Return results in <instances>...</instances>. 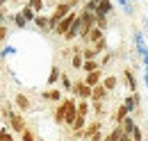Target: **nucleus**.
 Returning a JSON list of instances; mask_svg holds the SVG:
<instances>
[{
  "mask_svg": "<svg viewBox=\"0 0 148 141\" xmlns=\"http://www.w3.org/2000/svg\"><path fill=\"white\" fill-rule=\"evenodd\" d=\"M62 82H64V89H73V84H71V80H69L66 75H62Z\"/></svg>",
  "mask_w": 148,
  "mask_h": 141,
  "instance_id": "obj_31",
  "label": "nucleus"
},
{
  "mask_svg": "<svg viewBox=\"0 0 148 141\" xmlns=\"http://www.w3.org/2000/svg\"><path fill=\"white\" fill-rule=\"evenodd\" d=\"M43 98H48V100H62L59 91H46V93H43Z\"/></svg>",
  "mask_w": 148,
  "mask_h": 141,
  "instance_id": "obj_24",
  "label": "nucleus"
},
{
  "mask_svg": "<svg viewBox=\"0 0 148 141\" xmlns=\"http://www.w3.org/2000/svg\"><path fill=\"white\" fill-rule=\"evenodd\" d=\"M82 64H84V55H82V50H73L71 66H73V68H82Z\"/></svg>",
  "mask_w": 148,
  "mask_h": 141,
  "instance_id": "obj_12",
  "label": "nucleus"
},
{
  "mask_svg": "<svg viewBox=\"0 0 148 141\" xmlns=\"http://www.w3.org/2000/svg\"><path fill=\"white\" fill-rule=\"evenodd\" d=\"M14 21H16V25H18V27H25V23H27V18L23 16V14H16Z\"/></svg>",
  "mask_w": 148,
  "mask_h": 141,
  "instance_id": "obj_28",
  "label": "nucleus"
},
{
  "mask_svg": "<svg viewBox=\"0 0 148 141\" xmlns=\"http://www.w3.org/2000/svg\"><path fill=\"white\" fill-rule=\"evenodd\" d=\"M16 105H18L21 109H27V107H30V98H27L25 93H18V96H16Z\"/></svg>",
  "mask_w": 148,
  "mask_h": 141,
  "instance_id": "obj_15",
  "label": "nucleus"
},
{
  "mask_svg": "<svg viewBox=\"0 0 148 141\" xmlns=\"http://www.w3.org/2000/svg\"><path fill=\"white\" fill-rule=\"evenodd\" d=\"M5 2H7V0H0V9H2V7H5ZM2 12H5V9H2Z\"/></svg>",
  "mask_w": 148,
  "mask_h": 141,
  "instance_id": "obj_37",
  "label": "nucleus"
},
{
  "mask_svg": "<svg viewBox=\"0 0 148 141\" xmlns=\"http://www.w3.org/2000/svg\"><path fill=\"white\" fill-rule=\"evenodd\" d=\"M71 9H73V7H71V5L66 2V0H64V2H57L55 12H53V14L48 16V18H50V27L55 30V25H57V23H59V21H62V18H64V16H66V14L71 12Z\"/></svg>",
  "mask_w": 148,
  "mask_h": 141,
  "instance_id": "obj_2",
  "label": "nucleus"
},
{
  "mask_svg": "<svg viewBox=\"0 0 148 141\" xmlns=\"http://www.w3.org/2000/svg\"><path fill=\"white\" fill-rule=\"evenodd\" d=\"M84 82H87L89 87H96V84H100V68L89 70V73H87V77H84Z\"/></svg>",
  "mask_w": 148,
  "mask_h": 141,
  "instance_id": "obj_11",
  "label": "nucleus"
},
{
  "mask_svg": "<svg viewBox=\"0 0 148 141\" xmlns=\"http://www.w3.org/2000/svg\"><path fill=\"white\" fill-rule=\"evenodd\" d=\"M7 34H9V27H7V23H2V25H0V41H5Z\"/></svg>",
  "mask_w": 148,
  "mask_h": 141,
  "instance_id": "obj_29",
  "label": "nucleus"
},
{
  "mask_svg": "<svg viewBox=\"0 0 148 141\" xmlns=\"http://www.w3.org/2000/svg\"><path fill=\"white\" fill-rule=\"evenodd\" d=\"M87 112H89V105H87V100H82V103L77 105V114H82V116H87Z\"/></svg>",
  "mask_w": 148,
  "mask_h": 141,
  "instance_id": "obj_27",
  "label": "nucleus"
},
{
  "mask_svg": "<svg viewBox=\"0 0 148 141\" xmlns=\"http://www.w3.org/2000/svg\"><path fill=\"white\" fill-rule=\"evenodd\" d=\"M77 14H80V12H73V9H71V12H69V14H66V16H64V18H62V21L55 25V30H53V32H55V34H59V36H64L69 30H71V25L75 23Z\"/></svg>",
  "mask_w": 148,
  "mask_h": 141,
  "instance_id": "obj_1",
  "label": "nucleus"
},
{
  "mask_svg": "<svg viewBox=\"0 0 148 141\" xmlns=\"http://www.w3.org/2000/svg\"><path fill=\"white\" fill-rule=\"evenodd\" d=\"M105 98H107L105 84H96V87L91 89V100H105Z\"/></svg>",
  "mask_w": 148,
  "mask_h": 141,
  "instance_id": "obj_9",
  "label": "nucleus"
},
{
  "mask_svg": "<svg viewBox=\"0 0 148 141\" xmlns=\"http://www.w3.org/2000/svg\"><path fill=\"white\" fill-rule=\"evenodd\" d=\"M137 103H139V93H134V96H130V98H128V103H125V107H128L130 112H132V109H134V105H137Z\"/></svg>",
  "mask_w": 148,
  "mask_h": 141,
  "instance_id": "obj_22",
  "label": "nucleus"
},
{
  "mask_svg": "<svg viewBox=\"0 0 148 141\" xmlns=\"http://www.w3.org/2000/svg\"><path fill=\"white\" fill-rule=\"evenodd\" d=\"M144 27H146V30H148V16L144 18Z\"/></svg>",
  "mask_w": 148,
  "mask_h": 141,
  "instance_id": "obj_36",
  "label": "nucleus"
},
{
  "mask_svg": "<svg viewBox=\"0 0 148 141\" xmlns=\"http://www.w3.org/2000/svg\"><path fill=\"white\" fill-rule=\"evenodd\" d=\"M128 112H130V109L125 107V103H123V105H121L116 112H114V114H112V121H114L116 125H121V123H123V118L128 116Z\"/></svg>",
  "mask_w": 148,
  "mask_h": 141,
  "instance_id": "obj_8",
  "label": "nucleus"
},
{
  "mask_svg": "<svg viewBox=\"0 0 148 141\" xmlns=\"http://www.w3.org/2000/svg\"><path fill=\"white\" fill-rule=\"evenodd\" d=\"M7 121H9V125H12L14 132H23V130H25V118H23L21 114H9V112H7Z\"/></svg>",
  "mask_w": 148,
  "mask_h": 141,
  "instance_id": "obj_4",
  "label": "nucleus"
},
{
  "mask_svg": "<svg viewBox=\"0 0 148 141\" xmlns=\"http://www.w3.org/2000/svg\"><path fill=\"white\" fill-rule=\"evenodd\" d=\"M103 32H105V30H100L98 25H93L91 30L82 36V41H87V43H96V41H100V39H103Z\"/></svg>",
  "mask_w": 148,
  "mask_h": 141,
  "instance_id": "obj_6",
  "label": "nucleus"
},
{
  "mask_svg": "<svg viewBox=\"0 0 148 141\" xmlns=\"http://www.w3.org/2000/svg\"><path fill=\"white\" fill-rule=\"evenodd\" d=\"M27 2H30V7H32L37 14L41 12V9H43V0H27Z\"/></svg>",
  "mask_w": 148,
  "mask_h": 141,
  "instance_id": "obj_23",
  "label": "nucleus"
},
{
  "mask_svg": "<svg viewBox=\"0 0 148 141\" xmlns=\"http://www.w3.org/2000/svg\"><path fill=\"white\" fill-rule=\"evenodd\" d=\"M93 109L100 114V109H103V103H100V100H93Z\"/></svg>",
  "mask_w": 148,
  "mask_h": 141,
  "instance_id": "obj_32",
  "label": "nucleus"
},
{
  "mask_svg": "<svg viewBox=\"0 0 148 141\" xmlns=\"http://www.w3.org/2000/svg\"><path fill=\"white\" fill-rule=\"evenodd\" d=\"M96 68H100V64L96 62V59H84V64H82V70H96Z\"/></svg>",
  "mask_w": 148,
  "mask_h": 141,
  "instance_id": "obj_14",
  "label": "nucleus"
},
{
  "mask_svg": "<svg viewBox=\"0 0 148 141\" xmlns=\"http://www.w3.org/2000/svg\"><path fill=\"white\" fill-rule=\"evenodd\" d=\"M123 75H125V82H128V89H130V91H137V82H134V75H132V70H125Z\"/></svg>",
  "mask_w": 148,
  "mask_h": 141,
  "instance_id": "obj_16",
  "label": "nucleus"
},
{
  "mask_svg": "<svg viewBox=\"0 0 148 141\" xmlns=\"http://www.w3.org/2000/svg\"><path fill=\"white\" fill-rule=\"evenodd\" d=\"M34 23H37L39 30H43V32H53V27H50V18H46V16H41V14H37V16H34Z\"/></svg>",
  "mask_w": 148,
  "mask_h": 141,
  "instance_id": "obj_10",
  "label": "nucleus"
},
{
  "mask_svg": "<svg viewBox=\"0 0 148 141\" xmlns=\"http://www.w3.org/2000/svg\"><path fill=\"white\" fill-rule=\"evenodd\" d=\"M21 14H23V16L27 18V21H34V9L30 7V2H27V5L23 7V12H21Z\"/></svg>",
  "mask_w": 148,
  "mask_h": 141,
  "instance_id": "obj_20",
  "label": "nucleus"
},
{
  "mask_svg": "<svg viewBox=\"0 0 148 141\" xmlns=\"http://www.w3.org/2000/svg\"><path fill=\"white\" fill-rule=\"evenodd\" d=\"M130 137H132V139H134V141H144V134H141V130H139L137 125H134V130L130 132Z\"/></svg>",
  "mask_w": 148,
  "mask_h": 141,
  "instance_id": "obj_25",
  "label": "nucleus"
},
{
  "mask_svg": "<svg viewBox=\"0 0 148 141\" xmlns=\"http://www.w3.org/2000/svg\"><path fill=\"white\" fill-rule=\"evenodd\" d=\"M21 134H23V137H21L23 141H34V132H32V130H27V127H25Z\"/></svg>",
  "mask_w": 148,
  "mask_h": 141,
  "instance_id": "obj_26",
  "label": "nucleus"
},
{
  "mask_svg": "<svg viewBox=\"0 0 148 141\" xmlns=\"http://www.w3.org/2000/svg\"><path fill=\"white\" fill-rule=\"evenodd\" d=\"M91 89H93V87H89L87 82H77V84L73 87V91L80 96V98H82V100H91Z\"/></svg>",
  "mask_w": 148,
  "mask_h": 141,
  "instance_id": "obj_5",
  "label": "nucleus"
},
{
  "mask_svg": "<svg viewBox=\"0 0 148 141\" xmlns=\"http://www.w3.org/2000/svg\"><path fill=\"white\" fill-rule=\"evenodd\" d=\"M0 141H14L9 137V132H5V130H0Z\"/></svg>",
  "mask_w": 148,
  "mask_h": 141,
  "instance_id": "obj_30",
  "label": "nucleus"
},
{
  "mask_svg": "<svg viewBox=\"0 0 148 141\" xmlns=\"http://www.w3.org/2000/svg\"><path fill=\"white\" fill-rule=\"evenodd\" d=\"M121 127L125 130V134H130V132L134 130V118H128V116H125V118H123V123H121Z\"/></svg>",
  "mask_w": 148,
  "mask_h": 141,
  "instance_id": "obj_18",
  "label": "nucleus"
},
{
  "mask_svg": "<svg viewBox=\"0 0 148 141\" xmlns=\"http://www.w3.org/2000/svg\"><path fill=\"white\" fill-rule=\"evenodd\" d=\"M119 141H134V139H132L130 134H123V137H121V139H119Z\"/></svg>",
  "mask_w": 148,
  "mask_h": 141,
  "instance_id": "obj_35",
  "label": "nucleus"
},
{
  "mask_svg": "<svg viewBox=\"0 0 148 141\" xmlns=\"http://www.w3.org/2000/svg\"><path fill=\"white\" fill-rule=\"evenodd\" d=\"M57 77H59V70H57V68H53V73H50V82H55Z\"/></svg>",
  "mask_w": 148,
  "mask_h": 141,
  "instance_id": "obj_33",
  "label": "nucleus"
},
{
  "mask_svg": "<svg viewBox=\"0 0 148 141\" xmlns=\"http://www.w3.org/2000/svg\"><path fill=\"white\" fill-rule=\"evenodd\" d=\"M123 134H125V130H123L121 125H116V127L112 130V134H110V137H105L103 141H119L121 137H123Z\"/></svg>",
  "mask_w": 148,
  "mask_h": 141,
  "instance_id": "obj_13",
  "label": "nucleus"
},
{
  "mask_svg": "<svg viewBox=\"0 0 148 141\" xmlns=\"http://www.w3.org/2000/svg\"><path fill=\"white\" fill-rule=\"evenodd\" d=\"M96 25L100 30H107V16L105 14H96Z\"/></svg>",
  "mask_w": 148,
  "mask_h": 141,
  "instance_id": "obj_19",
  "label": "nucleus"
},
{
  "mask_svg": "<svg viewBox=\"0 0 148 141\" xmlns=\"http://www.w3.org/2000/svg\"><path fill=\"white\" fill-rule=\"evenodd\" d=\"M103 84H105V89H107V91H112V89H116V84H119V77L110 75V77H105V80H103Z\"/></svg>",
  "mask_w": 148,
  "mask_h": 141,
  "instance_id": "obj_17",
  "label": "nucleus"
},
{
  "mask_svg": "<svg viewBox=\"0 0 148 141\" xmlns=\"http://www.w3.org/2000/svg\"><path fill=\"white\" fill-rule=\"evenodd\" d=\"M93 2H96V14H105V16H110L112 9H114L110 0H93Z\"/></svg>",
  "mask_w": 148,
  "mask_h": 141,
  "instance_id": "obj_7",
  "label": "nucleus"
},
{
  "mask_svg": "<svg viewBox=\"0 0 148 141\" xmlns=\"http://www.w3.org/2000/svg\"><path fill=\"white\" fill-rule=\"evenodd\" d=\"M75 116H77V107H75L73 100H64V123L73 125Z\"/></svg>",
  "mask_w": 148,
  "mask_h": 141,
  "instance_id": "obj_3",
  "label": "nucleus"
},
{
  "mask_svg": "<svg viewBox=\"0 0 148 141\" xmlns=\"http://www.w3.org/2000/svg\"><path fill=\"white\" fill-rule=\"evenodd\" d=\"M55 121H57V123H64V103L55 109Z\"/></svg>",
  "mask_w": 148,
  "mask_h": 141,
  "instance_id": "obj_21",
  "label": "nucleus"
},
{
  "mask_svg": "<svg viewBox=\"0 0 148 141\" xmlns=\"http://www.w3.org/2000/svg\"><path fill=\"white\" fill-rule=\"evenodd\" d=\"M2 23H7V16H5V12L0 9V25H2Z\"/></svg>",
  "mask_w": 148,
  "mask_h": 141,
  "instance_id": "obj_34",
  "label": "nucleus"
}]
</instances>
